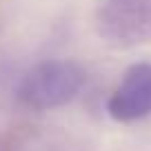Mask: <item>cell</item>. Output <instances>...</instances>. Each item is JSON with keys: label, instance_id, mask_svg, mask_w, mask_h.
<instances>
[{"label": "cell", "instance_id": "obj_1", "mask_svg": "<svg viewBox=\"0 0 151 151\" xmlns=\"http://www.w3.org/2000/svg\"><path fill=\"white\" fill-rule=\"evenodd\" d=\"M87 76L78 62L53 58L33 65L18 85V98L24 107L49 111L69 104L80 93Z\"/></svg>", "mask_w": 151, "mask_h": 151}, {"label": "cell", "instance_id": "obj_2", "mask_svg": "<svg viewBox=\"0 0 151 151\" xmlns=\"http://www.w3.org/2000/svg\"><path fill=\"white\" fill-rule=\"evenodd\" d=\"M96 27L113 47H138L151 42V0H100Z\"/></svg>", "mask_w": 151, "mask_h": 151}, {"label": "cell", "instance_id": "obj_3", "mask_svg": "<svg viewBox=\"0 0 151 151\" xmlns=\"http://www.w3.org/2000/svg\"><path fill=\"white\" fill-rule=\"evenodd\" d=\"M107 111L116 122H138L151 116V62H133L107 100Z\"/></svg>", "mask_w": 151, "mask_h": 151}]
</instances>
